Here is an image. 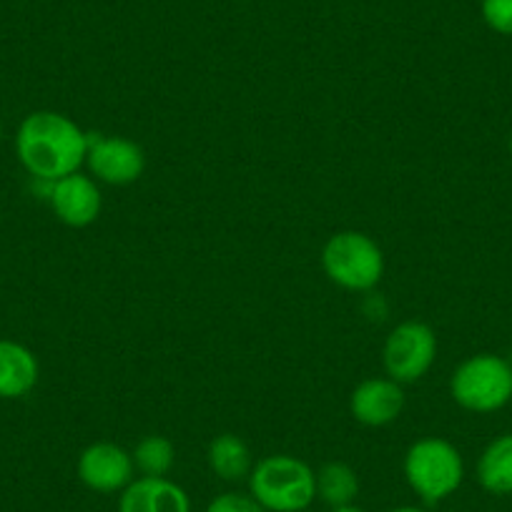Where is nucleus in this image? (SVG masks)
<instances>
[{"label": "nucleus", "mask_w": 512, "mask_h": 512, "mask_svg": "<svg viewBox=\"0 0 512 512\" xmlns=\"http://www.w3.org/2000/svg\"><path fill=\"white\" fill-rule=\"evenodd\" d=\"M16 151L28 174L53 184L86 164L88 134L63 113L36 111L18 128Z\"/></svg>", "instance_id": "nucleus-1"}, {"label": "nucleus", "mask_w": 512, "mask_h": 512, "mask_svg": "<svg viewBox=\"0 0 512 512\" xmlns=\"http://www.w3.org/2000/svg\"><path fill=\"white\" fill-rule=\"evenodd\" d=\"M249 495L267 512H304L317 500V472L292 455H269L254 462Z\"/></svg>", "instance_id": "nucleus-2"}, {"label": "nucleus", "mask_w": 512, "mask_h": 512, "mask_svg": "<svg viewBox=\"0 0 512 512\" xmlns=\"http://www.w3.org/2000/svg\"><path fill=\"white\" fill-rule=\"evenodd\" d=\"M405 477L425 505H437L460 490L465 462L457 447L442 437H425L410 445L405 455Z\"/></svg>", "instance_id": "nucleus-3"}, {"label": "nucleus", "mask_w": 512, "mask_h": 512, "mask_svg": "<svg viewBox=\"0 0 512 512\" xmlns=\"http://www.w3.org/2000/svg\"><path fill=\"white\" fill-rule=\"evenodd\" d=\"M452 400L467 412H497L512 400V364L497 354H475L450 379Z\"/></svg>", "instance_id": "nucleus-4"}, {"label": "nucleus", "mask_w": 512, "mask_h": 512, "mask_svg": "<svg viewBox=\"0 0 512 512\" xmlns=\"http://www.w3.org/2000/svg\"><path fill=\"white\" fill-rule=\"evenodd\" d=\"M322 267L337 287L349 292H367L382 279L384 254L377 241L362 231H339L324 244Z\"/></svg>", "instance_id": "nucleus-5"}, {"label": "nucleus", "mask_w": 512, "mask_h": 512, "mask_svg": "<svg viewBox=\"0 0 512 512\" xmlns=\"http://www.w3.org/2000/svg\"><path fill=\"white\" fill-rule=\"evenodd\" d=\"M437 357V337L430 324L402 322L390 332L382 349L387 377L397 384H412L425 377Z\"/></svg>", "instance_id": "nucleus-6"}, {"label": "nucleus", "mask_w": 512, "mask_h": 512, "mask_svg": "<svg viewBox=\"0 0 512 512\" xmlns=\"http://www.w3.org/2000/svg\"><path fill=\"white\" fill-rule=\"evenodd\" d=\"M86 164L98 181L111 186H128L141 179L146 156L136 141L121 136H88Z\"/></svg>", "instance_id": "nucleus-7"}, {"label": "nucleus", "mask_w": 512, "mask_h": 512, "mask_svg": "<svg viewBox=\"0 0 512 512\" xmlns=\"http://www.w3.org/2000/svg\"><path fill=\"white\" fill-rule=\"evenodd\" d=\"M78 480L93 492H121L136 480L134 457L116 442H93L78 457Z\"/></svg>", "instance_id": "nucleus-8"}, {"label": "nucleus", "mask_w": 512, "mask_h": 512, "mask_svg": "<svg viewBox=\"0 0 512 512\" xmlns=\"http://www.w3.org/2000/svg\"><path fill=\"white\" fill-rule=\"evenodd\" d=\"M402 410H405V390L390 377L364 379L349 397V412L364 427L392 425Z\"/></svg>", "instance_id": "nucleus-9"}, {"label": "nucleus", "mask_w": 512, "mask_h": 512, "mask_svg": "<svg viewBox=\"0 0 512 512\" xmlns=\"http://www.w3.org/2000/svg\"><path fill=\"white\" fill-rule=\"evenodd\" d=\"M51 199L53 211H56L58 219L66 226L73 229H83V226H91L93 221L101 214V191H98L96 181L91 176L83 174H71L63 176V179L53 181L51 184Z\"/></svg>", "instance_id": "nucleus-10"}, {"label": "nucleus", "mask_w": 512, "mask_h": 512, "mask_svg": "<svg viewBox=\"0 0 512 512\" xmlns=\"http://www.w3.org/2000/svg\"><path fill=\"white\" fill-rule=\"evenodd\" d=\"M118 512H191V500L169 477H139L121 490Z\"/></svg>", "instance_id": "nucleus-11"}, {"label": "nucleus", "mask_w": 512, "mask_h": 512, "mask_svg": "<svg viewBox=\"0 0 512 512\" xmlns=\"http://www.w3.org/2000/svg\"><path fill=\"white\" fill-rule=\"evenodd\" d=\"M38 359L23 344L0 339V400L26 397L38 382Z\"/></svg>", "instance_id": "nucleus-12"}, {"label": "nucleus", "mask_w": 512, "mask_h": 512, "mask_svg": "<svg viewBox=\"0 0 512 512\" xmlns=\"http://www.w3.org/2000/svg\"><path fill=\"white\" fill-rule=\"evenodd\" d=\"M206 460H209L211 472L224 482L249 480L251 467H254L249 445L241 437L231 435V432H224V435L211 440Z\"/></svg>", "instance_id": "nucleus-13"}, {"label": "nucleus", "mask_w": 512, "mask_h": 512, "mask_svg": "<svg viewBox=\"0 0 512 512\" xmlns=\"http://www.w3.org/2000/svg\"><path fill=\"white\" fill-rule=\"evenodd\" d=\"M477 482L492 495H512V435H500L482 450Z\"/></svg>", "instance_id": "nucleus-14"}, {"label": "nucleus", "mask_w": 512, "mask_h": 512, "mask_svg": "<svg viewBox=\"0 0 512 512\" xmlns=\"http://www.w3.org/2000/svg\"><path fill=\"white\" fill-rule=\"evenodd\" d=\"M359 495V477L347 462H327L317 470V497L332 507L354 505Z\"/></svg>", "instance_id": "nucleus-15"}, {"label": "nucleus", "mask_w": 512, "mask_h": 512, "mask_svg": "<svg viewBox=\"0 0 512 512\" xmlns=\"http://www.w3.org/2000/svg\"><path fill=\"white\" fill-rule=\"evenodd\" d=\"M141 477H166L176 462L174 442L164 435H149L131 452Z\"/></svg>", "instance_id": "nucleus-16"}, {"label": "nucleus", "mask_w": 512, "mask_h": 512, "mask_svg": "<svg viewBox=\"0 0 512 512\" xmlns=\"http://www.w3.org/2000/svg\"><path fill=\"white\" fill-rule=\"evenodd\" d=\"M482 21L500 36H512V0H482Z\"/></svg>", "instance_id": "nucleus-17"}, {"label": "nucleus", "mask_w": 512, "mask_h": 512, "mask_svg": "<svg viewBox=\"0 0 512 512\" xmlns=\"http://www.w3.org/2000/svg\"><path fill=\"white\" fill-rule=\"evenodd\" d=\"M206 512H267L249 492H224L209 502Z\"/></svg>", "instance_id": "nucleus-18"}, {"label": "nucleus", "mask_w": 512, "mask_h": 512, "mask_svg": "<svg viewBox=\"0 0 512 512\" xmlns=\"http://www.w3.org/2000/svg\"><path fill=\"white\" fill-rule=\"evenodd\" d=\"M390 512H430L427 507H417V505H402V507H395V510Z\"/></svg>", "instance_id": "nucleus-19"}, {"label": "nucleus", "mask_w": 512, "mask_h": 512, "mask_svg": "<svg viewBox=\"0 0 512 512\" xmlns=\"http://www.w3.org/2000/svg\"><path fill=\"white\" fill-rule=\"evenodd\" d=\"M329 512H364V510H362V507H357V505H347V507H332Z\"/></svg>", "instance_id": "nucleus-20"}, {"label": "nucleus", "mask_w": 512, "mask_h": 512, "mask_svg": "<svg viewBox=\"0 0 512 512\" xmlns=\"http://www.w3.org/2000/svg\"><path fill=\"white\" fill-rule=\"evenodd\" d=\"M0 141H3V123H0Z\"/></svg>", "instance_id": "nucleus-21"}, {"label": "nucleus", "mask_w": 512, "mask_h": 512, "mask_svg": "<svg viewBox=\"0 0 512 512\" xmlns=\"http://www.w3.org/2000/svg\"><path fill=\"white\" fill-rule=\"evenodd\" d=\"M510 154H512V136H510Z\"/></svg>", "instance_id": "nucleus-22"}]
</instances>
